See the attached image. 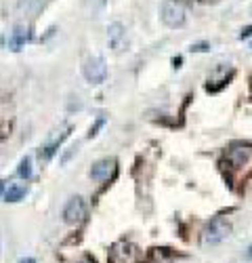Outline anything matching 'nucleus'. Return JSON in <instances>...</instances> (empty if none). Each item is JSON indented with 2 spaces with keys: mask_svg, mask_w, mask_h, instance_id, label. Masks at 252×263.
Listing matches in <instances>:
<instances>
[{
  "mask_svg": "<svg viewBox=\"0 0 252 263\" xmlns=\"http://www.w3.org/2000/svg\"><path fill=\"white\" fill-rule=\"evenodd\" d=\"M229 234H231L229 221L225 217H213L202 230V242L215 246V244H221L223 240H227Z\"/></svg>",
  "mask_w": 252,
  "mask_h": 263,
  "instance_id": "nucleus-1",
  "label": "nucleus"
},
{
  "mask_svg": "<svg viewBox=\"0 0 252 263\" xmlns=\"http://www.w3.org/2000/svg\"><path fill=\"white\" fill-rule=\"evenodd\" d=\"M160 19L166 27H183L185 25V7L181 0H164L162 3V9H160Z\"/></svg>",
  "mask_w": 252,
  "mask_h": 263,
  "instance_id": "nucleus-2",
  "label": "nucleus"
},
{
  "mask_svg": "<svg viewBox=\"0 0 252 263\" xmlns=\"http://www.w3.org/2000/svg\"><path fill=\"white\" fill-rule=\"evenodd\" d=\"M82 76L91 85H101L107 78V63L103 57H89L82 63Z\"/></svg>",
  "mask_w": 252,
  "mask_h": 263,
  "instance_id": "nucleus-3",
  "label": "nucleus"
},
{
  "mask_svg": "<svg viewBox=\"0 0 252 263\" xmlns=\"http://www.w3.org/2000/svg\"><path fill=\"white\" fill-rule=\"evenodd\" d=\"M84 217H87V204H84L80 196H72L63 206V221L69 226H76Z\"/></svg>",
  "mask_w": 252,
  "mask_h": 263,
  "instance_id": "nucleus-4",
  "label": "nucleus"
},
{
  "mask_svg": "<svg viewBox=\"0 0 252 263\" xmlns=\"http://www.w3.org/2000/svg\"><path fill=\"white\" fill-rule=\"evenodd\" d=\"M107 43L114 53H124L129 47V38H126V27L120 21H114L107 25Z\"/></svg>",
  "mask_w": 252,
  "mask_h": 263,
  "instance_id": "nucleus-5",
  "label": "nucleus"
},
{
  "mask_svg": "<svg viewBox=\"0 0 252 263\" xmlns=\"http://www.w3.org/2000/svg\"><path fill=\"white\" fill-rule=\"evenodd\" d=\"M67 135H69V127H63L61 131H55L49 137V141L40 147V160H51L55 154H57V149L61 147V143L67 139Z\"/></svg>",
  "mask_w": 252,
  "mask_h": 263,
  "instance_id": "nucleus-6",
  "label": "nucleus"
},
{
  "mask_svg": "<svg viewBox=\"0 0 252 263\" xmlns=\"http://www.w3.org/2000/svg\"><path fill=\"white\" fill-rule=\"evenodd\" d=\"M252 160V149L250 147H244V145H233L227 149V162L231 169H244L246 164Z\"/></svg>",
  "mask_w": 252,
  "mask_h": 263,
  "instance_id": "nucleus-7",
  "label": "nucleus"
},
{
  "mask_svg": "<svg viewBox=\"0 0 252 263\" xmlns=\"http://www.w3.org/2000/svg\"><path fill=\"white\" fill-rule=\"evenodd\" d=\"M114 173V160L111 158H101L97 160L93 167H91V179H95V181H105V179H109V175Z\"/></svg>",
  "mask_w": 252,
  "mask_h": 263,
  "instance_id": "nucleus-8",
  "label": "nucleus"
},
{
  "mask_svg": "<svg viewBox=\"0 0 252 263\" xmlns=\"http://www.w3.org/2000/svg\"><path fill=\"white\" fill-rule=\"evenodd\" d=\"M135 246L133 244H116L109 251V263H133Z\"/></svg>",
  "mask_w": 252,
  "mask_h": 263,
  "instance_id": "nucleus-9",
  "label": "nucleus"
},
{
  "mask_svg": "<svg viewBox=\"0 0 252 263\" xmlns=\"http://www.w3.org/2000/svg\"><path fill=\"white\" fill-rule=\"evenodd\" d=\"M27 43V27L25 25H15L9 36V49L11 51H21V47Z\"/></svg>",
  "mask_w": 252,
  "mask_h": 263,
  "instance_id": "nucleus-10",
  "label": "nucleus"
},
{
  "mask_svg": "<svg viewBox=\"0 0 252 263\" xmlns=\"http://www.w3.org/2000/svg\"><path fill=\"white\" fill-rule=\"evenodd\" d=\"M27 194V185H11L7 192H5V200L7 202H19L25 198Z\"/></svg>",
  "mask_w": 252,
  "mask_h": 263,
  "instance_id": "nucleus-11",
  "label": "nucleus"
},
{
  "mask_svg": "<svg viewBox=\"0 0 252 263\" xmlns=\"http://www.w3.org/2000/svg\"><path fill=\"white\" fill-rule=\"evenodd\" d=\"M17 177H21V179H30L32 177V158L30 156L21 158L19 167H17Z\"/></svg>",
  "mask_w": 252,
  "mask_h": 263,
  "instance_id": "nucleus-12",
  "label": "nucleus"
},
{
  "mask_svg": "<svg viewBox=\"0 0 252 263\" xmlns=\"http://www.w3.org/2000/svg\"><path fill=\"white\" fill-rule=\"evenodd\" d=\"M103 124H105V118H103V116H101V118H97V120H95V124L91 127V131H89V137H95L97 133H99V129L103 127Z\"/></svg>",
  "mask_w": 252,
  "mask_h": 263,
  "instance_id": "nucleus-13",
  "label": "nucleus"
},
{
  "mask_svg": "<svg viewBox=\"0 0 252 263\" xmlns=\"http://www.w3.org/2000/svg\"><path fill=\"white\" fill-rule=\"evenodd\" d=\"M189 51L191 53H206V51H210V45L208 43H195V45L189 47Z\"/></svg>",
  "mask_w": 252,
  "mask_h": 263,
  "instance_id": "nucleus-14",
  "label": "nucleus"
},
{
  "mask_svg": "<svg viewBox=\"0 0 252 263\" xmlns=\"http://www.w3.org/2000/svg\"><path fill=\"white\" fill-rule=\"evenodd\" d=\"M248 36H252V25H246L244 30L240 32V38H242V40H244V38H248Z\"/></svg>",
  "mask_w": 252,
  "mask_h": 263,
  "instance_id": "nucleus-15",
  "label": "nucleus"
},
{
  "mask_svg": "<svg viewBox=\"0 0 252 263\" xmlns=\"http://www.w3.org/2000/svg\"><path fill=\"white\" fill-rule=\"evenodd\" d=\"M181 61H183L181 57H175V59H173V65H175V67H181Z\"/></svg>",
  "mask_w": 252,
  "mask_h": 263,
  "instance_id": "nucleus-16",
  "label": "nucleus"
},
{
  "mask_svg": "<svg viewBox=\"0 0 252 263\" xmlns=\"http://www.w3.org/2000/svg\"><path fill=\"white\" fill-rule=\"evenodd\" d=\"M19 263H36L32 257H25V259H19Z\"/></svg>",
  "mask_w": 252,
  "mask_h": 263,
  "instance_id": "nucleus-17",
  "label": "nucleus"
},
{
  "mask_svg": "<svg viewBox=\"0 0 252 263\" xmlns=\"http://www.w3.org/2000/svg\"><path fill=\"white\" fill-rule=\"evenodd\" d=\"M78 263H95V261H93L91 257H84V259H82V261H78Z\"/></svg>",
  "mask_w": 252,
  "mask_h": 263,
  "instance_id": "nucleus-18",
  "label": "nucleus"
},
{
  "mask_svg": "<svg viewBox=\"0 0 252 263\" xmlns=\"http://www.w3.org/2000/svg\"><path fill=\"white\" fill-rule=\"evenodd\" d=\"M3 194H5V181L0 179V196H3Z\"/></svg>",
  "mask_w": 252,
  "mask_h": 263,
  "instance_id": "nucleus-19",
  "label": "nucleus"
},
{
  "mask_svg": "<svg viewBox=\"0 0 252 263\" xmlns=\"http://www.w3.org/2000/svg\"><path fill=\"white\" fill-rule=\"evenodd\" d=\"M246 257H248V259H252V246L248 248V255H246Z\"/></svg>",
  "mask_w": 252,
  "mask_h": 263,
  "instance_id": "nucleus-20",
  "label": "nucleus"
},
{
  "mask_svg": "<svg viewBox=\"0 0 252 263\" xmlns=\"http://www.w3.org/2000/svg\"><path fill=\"white\" fill-rule=\"evenodd\" d=\"M250 49H252V43H250Z\"/></svg>",
  "mask_w": 252,
  "mask_h": 263,
  "instance_id": "nucleus-21",
  "label": "nucleus"
}]
</instances>
